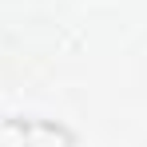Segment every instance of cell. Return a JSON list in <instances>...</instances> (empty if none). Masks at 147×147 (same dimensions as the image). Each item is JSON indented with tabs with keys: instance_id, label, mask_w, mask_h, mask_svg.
I'll list each match as a JSON object with an SVG mask.
<instances>
[{
	"instance_id": "cell-1",
	"label": "cell",
	"mask_w": 147,
	"mask_h": 147,
	"mask_svg": "<svg viewBox=\"0 0 147 147\" xmlns=\"http://www.w3.org/2000/svg\"><path fill=\"white\" fill-rule=\"evenodd\" d=\"M0 147H80V135L48 115H4Z\"/></svg>"
}]
</instances>
